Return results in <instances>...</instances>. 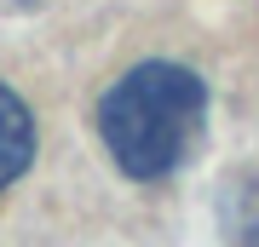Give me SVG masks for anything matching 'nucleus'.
Segmentation results:
<instances>
[{
  "label": "nucleus",
  "mask_w": 259,
  "mask_h": 247,
  "mask_svg": "<svg viewBox=\"0 0 259 247\" xmlns=\"http://www.w3.org/2000/svg\"><path fill=\"white\" fill-rule=\"evenodd\" d=\"M202 115H207L202 75L173 64V58H144L104 86L93 121H98L110 161L127 178L150 184V178H167L196 150Z\"/></svg>",
  "instance_id": "f257e3e1"
},
{
  "label": "nucleus",
  "mask_w": 259,
  "mask_h": 247,
  "mask_svg": "<svg viewBox=\"0 0 259 247\" xmlns=\"http://www.w3.org/2000/svg\"><path fill=\"white\" fill-rule=\"evenodd\" d=\"M29 161H35V115H29V104L0 81V195L12 190Z\"/></svg>",
  "instance_id": "f03ea898"
},
{
  "label": "nucleus",
  "mask_w": 259,
  "mask_h": 247,
  "mask_svg": "<svg viewBox=\"0 0 259 247\" xmlns=\"http://www.w3.org/2000/svg\"><path fill=\"white\" fill-rule=\"evenodd\" d=\"M231 236L259 241V178L236 190V202H231Z\"/></svg>",
  "instance_id": "7ed1b4c3"
}]
</instances>
